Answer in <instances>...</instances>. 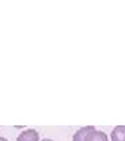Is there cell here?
<instances>
[{
  "label": "cell",
  "mask_w": 125,
  "mask_h": 141,
  "mask_svg": "<svg viewBox=\"0 0 125 141\" xmlns=\"http://www.w3.org/2000/svg\"><path fill=\"white\" fill-rule=\"evenodd\" d=\"M41 141H54V140H51V139H49V138H44V139H43V140H41Z\"/></svg>",
  "instance_id": "5b68a950"
},
{
  "label": "cell",
  "mask_w": 125,
  "mask_h": 141,
  "mask_svg": "<svg viewBox=\"0 0 125 141\" xmlns=\"http://www.w3.org/2000/svg\"><path fill=\"white\" fill-rule=\"evenodd\" d=\"M40 135L34 129L23 131L17 137L16 141H39Z\"/></svg>",
  "instance_id": "6da1fadb"
},
{
  "label": "cell",
  "mask_w": 125,
  "mask_h": 141,
  "mask_svg": "<svg viewBox=\"0 0 125 141\" xmlns=\"http://www.w3.org/2000/svg\"><path fill=\"white\" fill-rule=\"evenodd\" d=\"M110 137L112 141H125V126H116L111 132Z\"/></svg>",
  "instance_id": "3957f363"
},
{
  "label": "cell",
  "mask_w": 125,
  "mask_h": 141,
  "mask_svg": "<svg viewBox=\"0 0 125 141\" xmlns=\"http://www.w3.org/2000/svg\"><path fill=\"white\" fill-rule=\"evenodd\" d=\"M85 141H109L108 135L102 132V131H97L93 130L88 134L87 136Z\"/></svg>",
  "instance_id": "277c9868"
},
{
  "label": "cell",
  "mask_w": 125,
  "mask_h": 141,
  "mask_svg": "<svg viewBox=\"0 0 125 141\" xmlns=\"http://www.w3.org/2000/svg\"><path fill=\"white\" fill-rule=\"evenodd\" d=\"M95 129V126H86L80 128L74 134L72 141H85L88 134Z\"/></svg>",
  "instance_id": "7a4b0ae2"
},
{
  "label": "cell",
  "mask_w": 125,
  "mask_h": 141,
  "mask_svg": "<svg viewBox=\"0 0 125 141\" xmlns=\"http://www.w3.org/2000/svg\"><path fill=\"white\" fill-rule=\"evenodd\" d=\"M0 141H8L6 138L2 137H0Z\"/></svg>",
  "instance_id": "8992f818"
}]
</instances>
